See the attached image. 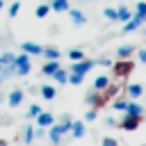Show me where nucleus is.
Segmentation results:
<instances>
[{"instance_id": "obj_20", "label": "nucleus", "mask_w": 146, "mask_h": 146, "mask_svg": "<svg viewBox=\"0 0 146 146\" xmlns=\"http://www.w3.org/2000/svg\"><path fill=\"white\" fill-rule=\"evenodd\" d=\"M41 55H43L46 59H59V57H62V52H59V50H57L55 46H46Z\"/></svg>"}, {"instance_id": "obj_27", "label": "nucleus", "mask_w": 146, "mask_h": 146, "mask_svg": "<svg viewBox=\"0 0 146 146\" xmlns=\"http://www.w3.org/2000/svg\"><path fill=\"white\" fill-rule=\"evenodd\" d=\"M135 16H139L141 21H146V2H144V0L137 2V11H135Z\"/></svg>"}, {"instance_id": "obj_28", "label": "nucleus", "mask_w": 146, "mask_h": 146, "mask_svg": "<svg viewBox=\"0 0 146 146\" xmlns=\"http://www.w3.org/2000/svg\"><path fill=\"white\" fill-rule=\"evenodd\" d=\"M82 80H84V75H80V73H68V84H82Z\"/></svg>"}, {"instance_id": "obj_3", "label": "nucleus", "mask_w": 146, "mask_h": 146, "mask_svg": "<svg viewBox=\"0 0 146 146\" xmlns=\"http://www.w3.org/2000/svg\"><path fill=\"white\" fill-rule=\"evenodd\" d=\"M94 64H96V62H91V59H80V62H73V66H71V73L87 75V73L94 68Z\"/></svg>"}, {"instance_id": "obj_25", "label": "nucleus", "mask_w": 146, "mask_h": 146, "mask_svg": "<svg viewBox=\"0 0 146 146\" xmlns=\"http://www.w3.org/2000/svg\"><path fill=\"white\" fill-rule=\"evenodd\" d=\"M41 112H43V110H41V105H36V103H34V105H30V107H27V119H36Z\"/></svg>"}, {"instance_id": "obj_6", "label": "nucleus", "mask_w": 146, "mask_h": 146, "mask_svg": "<svg viewBox=\"0 0 146 146\" xmlns=\"http://www.w3.org/2000/svg\"><path fill=\"white\" fill-rule=\"evenodd\" d=\"M21 50H23L25 55H41V52H43V46L32 43V41H23V43H21Z\"/></svg>"}, {"instance_id": "obj_11", "label": "nucleus", "mask_w": 146, "mask_h": 146, "mask_svg": "<svg viewBox=\"0 0 146 146\" xmlns=\"http://www.w3.org/2000/svg\"><path fill=\"white\" fill-rule=\"evenodd\" d=\"M84 132H87V128H84V123H82V121H71V135H73L75 139L84 137Z\"/></svg>"}, {"instance_id": "obj_8", "label": "nucleus", "mask_w": 146, "mask_h": 146, "mask_svg": "<svg viewBox=\"0 0 146 146\" xmlns=\"http://www.w3.org/2000/svg\"><path fill=\"white\" fill-rule=\"evenodd\" d=\"M123 114L125 116H141L144 114V107L139 103H135V100H128V107L123 110Z\"/></svg>"}, {"instance_id": "obj_15", "label": "nucleus", "mask_w": 146, "mask_h": 146, "mask_svg": "<svg viewBox=\"0 0 146 146\" xmlns=\"http://www.w3.org/2000/svg\"><path fill=\"white\" fill-rule=\"evenodd\" d=\"M130 18H132V11H130L125 5H121V7L116 9V21H119V23H125V21H130Z\"/></svg>"}, {"instance_id": "obj_5", "label": "nucleus", "mask_w": 146, "mask_h": 146, "mask_svg": "<svg viewBox=\"0 0 146 146\" xmlns=\"http://www.w3.org/2000/svg\"><path fill=\"white\" fill-rule=\"evenodd\" d=\"M139 123H141V116H125L123 114V119H121V128L123 130H137Z\"/></svg>"}, {"instance_id": "obj_17", "label": "nucleus", "mask_w": 146, "mask_h": 146, "mask_svg": "<svg viewBox=\"0 0 146 146\" xmlns=\"http://www.w3.org/2000/svg\"><path fill=\"white\" fill-rule=\"evenodd\" d=\"M125 91H128V96H130V98H139V96L144 94V87H141L139 82H132V84H128V89H125Z\"/></svg>"}, {"instance_id": "obj_12", "label": "nucleus", "mask_w": 146, "mask_h": 146, "mask_svg": "<svg viewBox=\"0 0 146 146\" xmlns=\"http://www.w3.org/2000/svg\"><path fill=\"white\" fill-rule=\"evenodd\" d=\"M141 23H144V21H141L139 16H135V14H132V18L123 23V32H135V30H137V27H139Z\"/></svg>"}, {"instance_id": "obj_35", "label": "nucleus", "mask_w": 146, "mask_h": 146, "mask_svg": "<svg viewBox=\"0 0 146 146\" xmlns=\"http://www.w3.org/2000/svg\"><path fill=\"white\" fill-rule=\"evenodd\" d=\"M139 62H141V64H146V50H141V52H139Z\"/></svg>"}, {"instance_id": "obj_33", "label": "nucleus", "mask_w": 146, "mask_h": 146, "mask_svg": "<svg viewBox=\"0 0 146 146\" xmlns=\"http://www.w3.org/2000/svg\"><path fill=\"white\" fill-rule=\"evenodd\" d=\"M96 116H98V112H96V107H94V110H89V112L84 114V121H96Z\"/></svg>"}, {"instance_id": "obj_37", "label": "nucleus", "mask_w": 146, "mask_h": 146, "mask_svg": "<svg viewBox=\"0 0 146 146\" xmlns=\"http://www.w3.org/2000/svg\"><path fill=\"white\" fill-rule=\"evenodd\" d=\"M0 80H2V62H0Z\"/></svg>"}, {"instance_id": "obj_23", "label": "nucleus", "mask_w": 146, "mask_h": 146, "mask_svg": "<svg viewBox=\"0 0 146 146\" xmlns=\"http://www.w3.org/2000/svg\"><path fill=\"white\" fill-rule=\"evenodd\" d=\"M68 59L71 62H80V59H87V55H84V50L73 48V50H68Z\"/></svg>"}, {"instance_id": "obj_38", "label": "nucleus", "mask_w": 146, "mask_h": 146, "mask_svg": "<svg viewBox=\"0 0 146 146\" xmlns=\"http://www.w3.org/2000/svg\"><path fill=\"white\" fill-rule=\"evenodd\" d=\"M2 7H5V0H0V9H2Z\"/></svg>"}, {"instance_id": "obj_18", "label": "nucleus", "mask_w": 146, "mask_h": 146, "mask_svg": "<svg viewBox=\"0 0 146 146\" xmlns=\"http://www.w3.org/2000/svg\"><path fill=\"white\" fill-rule=\"evenodd\" d=\"M39 94H41V96H43L46 100H52V98L57 96V89H55L52 84H43V87L39 89Z\"/></svg>"}, {"instance_id": "obj_4", "label": "nucleus", "mask_w": 146, "mask_h": 146, "mask_svg": "<svg viewBox=\"0 0 146 146\" xmlns=\"http://www.w3.org/2000/svg\"><path fill=\"white\" fill-rule=\"evenodd\" d=\"M130 71H132V62H128V59H119L114 64V75L116 78H125Z\"/></svg>"}, {"instance_id": "obj_1", "label": "nucleus", "mask_w": 146, "mask_h": 146, "mask_svg": "<svg viewBox=\"0 0 146 146\" xmlns=\"http://www.w3.org/2000/svg\"><path fill=\"white\" fill-rule=\"evenodd\" d=\"M68 132H71V119L64 116L59 123H52V125L48 128V139H50L52 146H59V144H62V137L68 135Z\"/></svg>"}, {"instance_id": "obj_24", "label": "nucleus", "mask_w": 146, "mask_h": 146, "mask_svg": "<svg viewBox=\"0 0 146 146\" xmlns=\"http://www.w3.org/2000/svg\"><path fill=\"white\" fill-rule=\"evenodd\" d=\"M50 11H52V9H50V5H39L34 14H36V18H46V16L50 14Z\"/></svg>"}, {"instance_id": "obj_14", "label": "nucleus", "mask_w": 146, "mask_h": 146, "mask_svg": "<svg viewBox=\"0 0 146 146\" xmlns=\"http://www.w3.org/2000/svg\"><path fill=\"white\" fill-rule=\"evenodd\" d=\"M50 9L57 11V14H64V11L71 9V5H68V0H52V2H50Z\"/></svg>"}, {"instance_id": "obj_26", "label": "nucleus", "mask_w": 146, "mask_h": 146, "mask_svg": "<svg viewBox=\"0 0 146 146\" xmlns=\"http://www.w3.org/2000/svg\"><path fill=\"white\" fill-rule=\"evenodd\" d=\"M87 103H89V105H94V107H96V105H98V103H100V91H96V89H94V91H91V94H89V96H87Z\"/></svg>"}, {"instance_id": "obj_29", "label": "nucleus", "mask_w": 146, "mask_h": 146, "mask_svg": "<svg viewBox=\"0 0 146 146\" xmlns=\"http://www.w3.org/2000/svg\"><path fill=\"white\" fill-rule=\"evenodd\" d=\"M18 11H21V2H18V0H14V2L9 5V18H14Z\"/></svg>"}, {"instance_id": "obj_13", "label": "nucleus", "mask_w": 146, "mask_h": 146, "mask_svg": "<svg viewBox=\"0 0 146 146\" xmlns=\"http://www.w3.org/2000/svg\"><path fill=\"white\" fill-rule=\"evenodd\" d=\"M132 52H135V46H132V43H125V46H119V48H116V57H119V59H128Z\"/></svg>"}, {"instance_id": "obj_10", "label": "nucleus", "mask_w": 146, "mask_h": 146, "mask_svg": "<svg viewBox=\"0 0 146 146\" xmlns=\"http://www.w3.org/2000/svg\"><path fill=\"white\" fill-rule=\"evenodd\" d=\"M57 68H59V59H46V64L41 66V73L43 75H52Z\"/></svg>"}, {"instance_id": "obj_31", "label": "nucleus", "mask_w": 146, "mask_h": 146, "mask_svg": "<svg viewBox=\"0 0 146 146\" xmlns=\"http://www.w3.org/2000/svg\"><path fill=\"white\" fill-rule=\"evenodd\" d=\"M125 107H128V100L125 98H116L114 100V110H125Z\"/></svg>"}, {"instance_id": "obj_32", "label": "nucleus", "mask_w": 146, "mask_h": 146, "mask_svg": "<svg viewBox=\"0 0 146 146\" xmlns=\"http://www.w3.org/2000/svg\"><path fill=\"white\" fill-rule=\"evenodd\" d=\"M100 146H119V141H116L114 137H103V141H100Z\"/></svg>"}, {"instance_id": "obj_2", "label": "nucleus", "mask_w": 146, "mask_h": 146, "mask_svg": "<svg viewBox=\"0 0 146 146\" xmlns=\"http://www.w3.org/2000/svg\"><path fill=\"white\" fill-rule=\"evenodd\" d=\"M30 71H32L30 55H25V52H23V55H16V57H14V75H23V78H25Z\"/></svg>"}, {"instance_id": "obj_22", "label": "nucleus", "mask_w": 146, "mask_h": 146, "mask_svg": "<svg viewBox=\"0 0 146 146\" xmlns=\"http://www.w3.org/2000/svg\"><path fill=\"white\" fill-rule=\"evenodd\" d=\"M52 78H55V82H57V84H66V82H68V73H66L62 66L52 73Z\"/></svg>"}, {"instance_id": "obj_30", "label": "nucleus", "mask_w": 146, "mask_h": 146, "mask_svg": "<svg viewBox=\"0 0 146 146\" xmlns=\"http://www.w3.org/2000/svg\"><path fill=\"white\" fill-rule=\"evenodd\" d=\"M103 14H105V18H107V21H116V9H114V7H107Z\"/></svg>"}, {"instance_id": "obj_36", "label": "nucleus", "mask_w": 146, "mask_h": 146, "mask_svg": "<svg viewBox=\"0 0 146 146\" xmlns=\"http://www.w3.org/2000/svg\"><path fill=\"white\" fill-rule=\"evenodd\" d=\"M0 146H9V144H7V141H5V139H0Z\"/></svg>"}, {"instance_id": "obj_19", "label": "nucleus", "mask_w": 146, "mask_h": 146, "mask_svg": "<svg viewBox=\"0 0 146 146\" xmlns=\"http://www.w3.org/2000/svg\"><path fill=\"white\" fill-rule=\"evenodd\" d=\"M68 14H71V21H73V25H84V14L80 11V9H68Z\"/></svg>"}, {"instance_id": "obj_34", "label": "nucleus", "mask_w": 146, "mask_h": 146, "mask_svg": "<svg viewBox=\"0 0 146 146\" xmlns=\"http://www.w3.org/2000/svg\"><path fill=\"white\" fill-rule=\"evenodd\" d=\"M96 64H100V66H110V64H112V62H110V59H107V57H103V59H98V62H96Z\"/></svg>"}, {"instance_id": "obj_9", "label": "nucleus", "mask_w": 146, "mask_h": 146, "mask_svg": "<svg viewBox=\"0 0 146 146\" xmlns=\"http://www.w3.org/2000/svg\"><path fill=\"white\" fill-rule=\"evenodd\" d=\"M52 123H55V116H52L50 112H41V114L36 116V125H39V128H50Z\"/></svg>"}, {"instance_id": "obj_7", "label": "nucleus", "mask_w": 146, "mask_h": 146, "mask_svg": "<svg viewBox=\"0 0 146 146\" xmlns=\"http://www.w3.org/2000/svg\"><path fill=\"white\" fill-rule=\"evenodd\" d=\"M23 89H11L9 91V96H7V103H9V107H18L21 103H23Z\"/></svg>"}, {"instance_id": "obj_21", "label": "nucleus", "mask_w": 146, "mask_h": 146, "mask_svg": "<svg viewBox=\"0 0 146 146\" xmlns=\"http://www.w3.org/2000/svg\"><path fill=\"white\" fill-rule=\"evenodd\" d=\"M21 139H23V144H25V146H30V144H32V139H34V128H32V125H25V128H23Z\"/></svg>"}, {"instance_id": "obj_16", "label": "nucleus", "mask_w": 146, "mask_h": 146, "mask_svg": "<svg viewBox=\"0 0 146 146\" xmlns=\"http://www.w3.org/2000/svg\"><path fill=\"white\" fill-rule=\"evenodd\" d=\"M110 87V78L107 75H96V80H94V89L96 91H105Z\"/></svg>"}]
</instances>
